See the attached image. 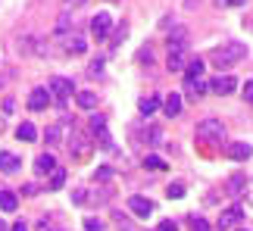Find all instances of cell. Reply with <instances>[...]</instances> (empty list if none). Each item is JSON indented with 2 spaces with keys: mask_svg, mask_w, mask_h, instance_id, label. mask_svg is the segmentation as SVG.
<instances>
[{
  "mask_svg": "<svg viewBox=\"0 0 253 231\" xmlns=\"http://www.w3.org/2000/svg\"><path fill=\"white\" fill-rule=\"evenodd\" d=\"M0 231H9V228H6V222H3V219H0Z\"/></svg>",
  "mask_w": 253,
  "mask_h": 231,
  "instance_id": "45",
  "label": "cell"
},
{
  "mask_svg": "<svg viewBox=\"0 0 253 231\" xmlns=\"http://www.w3.org/2000/svg\"><path fill=\"white\" fill-rule=\"evenodd\" d=\"M47 94H50V103H56L60 110H66V100L72 97V81L63 78V75H53L47 81Z\"/></svg>",
  "mask_w": 253,
  "mask_h": 231,
  "instance_id": "3",
  "label": "cell"
},
{
  "mask_svg": "<svg viewBox=\"0 0 253 231\" xmlns=\"http://www.w3.org/2000/svg\"><path fill=\"white\" fill-rule=\"evenodd\" d=\"M53 169H56V159L50 156V153H41V156L35 159V172H38V175H50Z\"/></svg>",
  "mask_w": 253,
  "mask_h": 231,
  "instance_id": "16",
  "label": "cell"
},
{
  "mask_svg": "<svg viewBox=\"0 0 253 231\" xmlns=\"http://www.w3.org/2000/svg\"><path fill=\"white\" fill-rule=\"evenodd\" d=\"M203 66H207V63H203L200 56H191L188 66H184V81H197L200 75H203Z\"/></svg>",
  "mask_w": 253,
  "mask_h": 231,
  "instance_id": "14",
  "label": "cell"
},
{
  "mask_svg": "<svg viewBox=\"0 0 253 231\" xmlns=\"http://www.w3.org/2000/svg\"><path fill=\"white\" fill-rule=\"evenodd\" d=\"M235 88H238V81L231 78V75H216V78L210 81V91L219 94V97H228V94H235Z\"/></svg>",
  "mask_w": 253,
  "mask_h": 231,
  "instance_id": "10",
  "label": "cell"
},
{
  "mask_svg": "<svg viewBox=\"0 0 253 231\" xmlns=\"http://www.w3.org/2000/svg\"><path fill=\"white\" fill-rule=\"evenodd\" d=\"M244 60H247V44H241V41H225L222 47L212 50V63L219 69H231V66H238Z\"/></svg>",
  "mask_w": 253,
  "mask_h": 231,
  "instance_id": "1",
  "label": "cell"
},
{
  "mask_svg": "<svg viewBox=\"0 0 253 231\" xmlns=\"http://www.w3.org/2000/svg\"><path fill=\"white\" fill-rule=\"evenodd\" d=\"M163 110H166L169 119H175V116H181V94H169L166 103H163Z\"/></svg>",
  "mask_w": 253,
  "mask_h": 231,
  "instance_id": "18",
  "label": "cell"
},
{
  "mask_svg": "<svg viewBox=\"0 0 253 231\" xmlns=\"http://www.w3.org/2000/svg\"><path fill=\"white\" fill-rule=\"evenodd\" d=\"M9 78H13V72H6L3 63H0V81H9Z\"/></svg>",
  "mask_w": 253,
  "mask_h": 231,
  "instance_id": "42",
  "label": "cell"
},
{
  "mask_svg": "<svg viewBox=\"0 0 253 231\" xmlns=\"http://www.w3.org/2000/svg\"><path fill=\"white\" fill-rule=\"evenodd\" d=\"M79 3H84V0H66V6H79Z\"/></svg>",
  "mask_w": 253,
  "mask_h": 231,
  "instance_id": "44",
  "label": "cell"
},
{
  "mask_svg": "<svg viewBox=\"0 0 253 231\" xmlns=\"http://www.w3.org/2000/svg\"><path fill=\"white\" fill-rule=\"evenodd\" d=\"M16 138L25 141V144H32V141H38V128H35L32 122H22V125L16 128Z\"/></svg>",
  "mask_w": 253,
  "mask_h": 231,
  "instance_id": "19",
  "label": "cell"
},
{
  "mask_svg": "<svg viewBox=\"0 0 253 231\" xmlns=\"http://www.w3.org/2000/svg\"><path fill=\"white\" fill-rule=\"evenodd\" d=\"M9 231H28V228H25V222H16V225L9 228Z\"/></svg>",
  "mask_w": 253,
  "mask_h": 231,
  "instance_id": "43",
  "label": "cell"
},
{
  "mask_svg": "<svg viewBox=\"0 0 253 231\" xmlns=\"http://www.w3.org/2000/svg\"><path fill=\"white\" fill-rule=\"evenodd\" d=\"M87 197H91L94 203H106V200L113 197V188H100V191H94V194H87Z\"/></svg>",
  "mask_w": 253,
  "mask_h": 231,
  "instance_id": "28",
  "label": "cell"
},
{
  "mask_svg": "<svg viewBox=\"0 0 253 231\" xmlns=\"http://www.w3.org/2000/svg\"><path fill=\"white\" fill-rule=\"evenodd\" d=\"M157 231H178V225H175L172 219H163V222L157 225Z\"/></svg>",
  "mask_w": 253,
  "mask_h": 231,
  "instance_id": "37",
  "label": "cell"
},
{
  "mask_svg": "<svg viewBox=\"0 0 253 231\" xmlns=\"http://www.w3.org/2000/svg\"><path fill=\"white\" fill-rule=\"evenodd\" d=\"M110 28H113V16L110 13H97L91 19V35L97 41H103V38H110Z\"/></svg>",
  "mask_w": 253,
  "mask_h": 231,
  "instance_id": "7",
  "label": "cell"
},
{
  "mask_svg": "<svg viewBox=\"0 0 253 231\" xmlns=\"http://www.w3.org/2000/svg\"><path fill=\"white\" fill-rule=\"evenodd\" d=\"M91 75H103V60H97V63L91 66Z\"/></svg>",
  "mask_w": 253,
  "mask_h": 231,
  "instance_id": "41",
  "label": "cell"
},
{
  "mask_svg": "<svg viewBox=\"0 0 253 231\" xmlns=\"http://www.w3.org/2000/svg\"><path fill=\"white\" fill-rule=\"evenodd\" d=\"M207 91H210V84L203 81V78H197V81H188V94H191V97H203Z\"/></svg>",
  "mask_w": 253,
  "mask_h": 231,
  "instance_id": "24",
  "label": "cell"
},
{
  "mask_svg": "<svg viewBox=\"0 0 253 231\" xmlns=\"http://www.w3.org/2000/svg\"><path fill=\"white\" fill-rule=\"evenodd\" d=\"M197 141L203 144V147H222L225 144V125H222L219 119H203L197 122Z\"/></svg>",
  "mask_w": 253,
  "mask_h": 231,
  "instance_id": "2",
  "label": "cell"
},
{
  "mask_svg": "<svg viewBox=\"0 0 253 231\" xmlns=\"http://www.w3.org/2000/svg\"><path fill=\"white\" fill-rule=\"evenodd\" d=\"M75 103H79L82 110H97V94L94 91H79L75 94Z\"/></svg>",
  "mask_w": 253,
  "mask_h": 231,
  "instance_id": "20",
  "label": "cell"
},
{
  "mask_svg": "<svg viewBox=\"0 0 253 231\" xmlns=\"http://www.w3.org/2000/svg\"><path fill=\"white\" fill-rule=\"evenodd\" d=\"M157 107H160V97H144V100L138 103V110H141L144 119H150V116L157 113Z\"/></svg>",
  "mask_w": 253,
  "mask_h": 231,
  "instance_id": "22",
  "label": "cell"
},
{
  "mask_svg": "<svg viewBox=\"0 0 253 231\" xmlns=\"http://www.w3.org/2000/svg\"><path fill=\"white\" fill-rule=\"evenodd\" d=\"M241 219H244V209H241L238 203L235 206H228V209H222V216H219V231H231V228H235L238 222H241Z\"/></svg>",
  "mask_w": 253,
  "mask_h": 231,
  "instance_id": "8",
  "label": "cell"
},
{
  "mask_svg": "<svg viewBox=\"0 0 253 231\" xmlns=\"http://www.w3.org/2000/svg\"><path fill=\"white\" fill-rule=\"evenodd\" d=\"M166 197H169V200H181V197H184V185H169V188H166Z\"/></svg>",
  "mask_w": 253,
  "mask_h": 231,
  "instance_id": "30",
  "label": "cell"
},
{
  "mask_svg": "<svg viewBox=\"0 0 253 231\" xmlns=\"http://www.w3.org/2000/svg\"><path fill=\"white\" fill-rule=\"evenodd\" d=\"M72 200H75V203H84V200H87V191H84V188L72 191Z\"/></svg>",
  "mask_w": 253,
  "mask_h": 231,
  "instance_id": "38",
  "label": "cell"
},
{
  "mask_svg": "<svg viewBox=\"0 0 253 231\" xmlns=\"http://www.w3.org/2000/svg\"><path fill=\"white\" fill-rule=\"evenodd\" d=\"M222 147H225V153H228L231 159H238V162H247L250 153H253V147H250V144H244V141H225Z\"/></svg>",
  "mask_w": 253,
  "mask_h": 231,
  "instance_id": "9",
  "label": "cell"
},
{
  "mask_svg": "<svg viewBox=\"0 0 253 231\" xmlns=\"http://www.w3.org/2000/svg\"><path fill=\"white\" fill-rule=\"evenodd\" d=\"M113 222H116V228H119V231H138V228H134V222L125 213H113Z\"/></svg>",
  "mask_w": 253,
  "mask_h": 231,
  "instance_id": "23",
  "label": "cell"
},
{
  "mask_svg": "<svg viewBox=\"0 0 253 231\" xmlns=\"http://www.w3.org/2000/svg\"><path fill=\"white\" fill-rule=\"evenodd\" d=\"M241 91H244V100H247V103H253V78H247Z\"/></svg>",
  "mask_w": 253,
  "mask_h": 231,
  "instance_id": "35",
  "label": "cell"
},
{
  "mask_svg": "<svg viewBox=\"0 0 253 231\" xmlns=\"http://www.w3.org/2000/svg\"><path fill=\"white\" fill-rule=\"evenodd\" d=\"M191 231H210V222L203 216H191Z\"/></svg>",
  "mask_w": 253,
  "mask_h": 231,
  "instance_id": "29",
  "label": "cell"
},
{
  "mask_svg": "<svg viewBox=\"0 0 253 231\" xmlns=\"http://www.w3.org/2000/svg\"><path fill=\"white\" fill-rule=\"evenodd\" d=\"M0 209H3V213H16L19 209V197L9 188H0Z\"/></svg>",
  "mask_w": 253,
  "mask_h": 231,
  "instance_id": "15",
  "label": "cell"
},
{
  "mask_svg": "<svg viewBox=\"0 0 253 231\" xmlns=\"http://www.w3.org/2000/svg\"><path fill=\"white\" fill-rule=\"evenodd\" d=\"M150 144H153V147H160V144H163V131L160 128H150V138H147Z\"/></svg>",
  "mask_w": 253,
  "mask_h": 231,
  "instance_id": "36",
  "label": "cell"
},
{
  "mask_svg": "<svg viewBox=\"0 0 253 231\" xmlns=\"http://www.w3.org/2000/svg\"><path fill=\"white\" fill-rule=\"evenodd\" d=\"M128 213H131V216H138V219H150L153 213H157V203H153L150 197L134 194V197H128Z\"/></svg>",
  "mask_w": 253,
  "mask_h": 231,
  "instance_id": "6",
  "label": "cell"
},
{
  "mask_svg": "<svg viewBox=\"0 0 253 231\" xmlns=\"http://www.w3.org/2000/svg\"><path fill=\"white\" fill-rule=\"evenodd\" d=\"M97 144H100L103 150H116V147H113V134L106 131V128H97Z\"/></svg>",
  "mask_w": 253,
  "mask_h": 231,
  "instance_id": "26",
  "label": "cell"
},
{
  "mask_svg": "<svg viewBox=\"0 0 253 231\" xmlns=\"http://www.w3.org/2000/svg\"><path fill=\"white\" fill-rule=\"evenodd\" d=\"M0 128H3V122H0Z\"/></svg>",
  "mask_w": 253,
  "mask_h": 231,
  "instance_id": "46",
  "label": "cell"
},
{
  "mask_svg": "<svg viewBox=\"0 0 253 231\" xmlns=\"http://www.w3.org/2000/svg\"><path fill=\"white\" fill-rule=\"evenodd\" d=\"M84 231H103V222H100V219H94V216H87L84 219Z\"/></svg>",
  "mask_w": 253,
  "mask_h": 231,
  "instance_id": "32",
  "label": "cell"
},
{
  "mask_svg": "<svg viewBox=\"0 0 253 231\" xmlns=\"http://www.w3.org/2000/svg\"><path fill=\"white\" fill-rule=\"evenodd\" d=\"M169 44H188V28H184V25L172 28V32H169Z\"/></svg>",
  "mask_w": 253,
  "mask_h": 231,
  "instance_id": "25",
  "label": "cell"
},
{
  "mask_svg": "<svg viewBox=\"0 0 253 231\" xmlns=\"http://www.w3.org/2000/svg\"><path fill=\"white\" fill-rule=\"evenodd\" d=\"M84 38H72V41H69V53H84Z\"/></svg>",
  "mask_w": 253,
  "mask_h": 231,
  "instance_id": "31",
  "label": "cell"
},
{
  "mask_svg": "<svg viewBox=\"0 0 253 231\" xmlns=\"http://www.w3.org/2000/svg\"><path fill=\"white\" fill-rule=\"evenodd\" d=\"M150 60H153V50H150V47H141V50H138V63L150 66Z\"/></svg>",
  "mask_w": 253,
  "mask_h": 231,
  "instance_id": "33",
  "label": "cell"
},
{
  "mask_svg": "<svg viewBox=\"0 0 253 231\" xmlns=\"http://www.w3.org/2000/svg\"><path fill=\"white\" fill-rule=\"evenodd\" d=\"M244 191H247V175H241V172H238V175L228 178V194L231 197H241Z\"/></svg>",
  "mask_w": 253,
  "mask_h": 231,
  "instance_id": "17",
  "label": "cell"
},
{
  "mask_svg": "<svg viewBox=\"0 0 253 231\" xmlns=\"http://www.w3.org/2000/svg\"><path fill=\"white\" fill-rule=\"evenodd\" d=\"M63 185H66V172L56 166L53 172H50V181H47V191H63Z\"/></svg>",
  "mask_w": 253,
  "mask_h": 231,
  "instance_id": "21",
  "label": "cell"
},
{
  "mask_svg": "<svg viewBox=\"0 0 253 231\" xmlns=\"http://www.w3.org/2000/svg\"><path fill=\"white\" fill-rule=\"evenodd\" d=\"M113 178V169L110 166H100V169H97V181H110Z\"/></svg>",
  "mask_w": 253,
  "mask_h": 231,
  "instance_id": "34",
  "label": "cell"
},
{
  "mask_svg": "<svg viewBox=\"0 0 253 231\" xmlns=\"http://www.w3.org/2000/svg\"><path fill=\"white\" fill-rule=\"evenodd\" d=\"M47 103H50V94H47V88H32V94H28V110L41 113V110H47Z\"/></svg>",
  "mask_w": 253,
  "mask_h": 231,
  "instance_id": "11",
  "label": "cell"
},
{
  "mask_svg": "<svg viewBox=\"0 0 253 231\" xmlns=\"http://www.w3.org/2000/svg\"><path fill=\"white\" fill-rule=\"evenodd\" d=\"M191 53H188V44H169V56H166V69L169 72H184Z\"/></svg>",
  "mask_w": 253,
  "mask_h": 231,
  "instance_id": "4",
  "label": "cell"
},
{
  "mask_svg": "<svg viewBox=\"0 0 253 231\" xmlns=\"http://www.w3.org/2000/svg\"><path fill=\"white\" fill-rule=\"evenodd\" d=\"M66 128H69V119H63L60 125H47V131H44V141L50 144V147H56V144H63V134Z\"/></svg>",
  "mask_w": 253,
  "mask_h": 231,
  "instance_id": "12",
  "label": "cell"
},
{
  "mask_svg": "<svg viewBox=\"0 0 253 231\" xmlns=\"http://www.w3.org/2000/svg\"><path fill=\"white\" fill-rule=\"evenodd\" d=\"M216 3H219V6H244L247 0H216Z\"/></svg>",
  "mask_w": 253,
  "mask_h": 231,
  "instance_id": "39",
  "label": "cell"
},
{
  "mask_svg": "<svg viewBox=\"0 0 253 231\" xmlns=\"http://www.w3.org/2000/svg\"><path fill=\"white\" fill-rule=\"evenodd\" d=\"M22 194L25 197H35L38 194V185H22Z\"/></svg>",
  "mask_w": 253,
  "mask_h": 231,
  "instance_id": "40",
  "label": "cell"
},
{
  "mask_svg": "<svg viewBox=\"0 0 253 231\" xmlns=\"http://www.w3.org/2000/svg\"><path fill=\"white\" fill-rule=\"evenodd\" d=\"M238 231H244V228H238Z\"/></svg>",
  "mask_w": 253,
  "mask_h": 231,
  "instance_id": "47",
  "label": "cell"
},
{
  "mask_svg": "<svg viewBox=\"0 0 253 231\" xmlns=\"http://www.w3.org/2000/svg\"><path fill=\"white\" fill-rule=\"evenodd\" d=\"M144 169H150V172H163V169H166V162H163L160 156H153V153H150V156L144 159Z\"/></svg>",
  "mask_w": 253,
  "mask_h": 231,
  "instance_id": "27",
  "label": "cell"
},
{
  "mask_svg": "<svg viewBox=\"0 0 253 231\" xmlns=\"http://www.w3.org/2000/svg\"><path fill=\"white\" fill-rule=\"evenodd\" d=\"M22 169V159L16 156V153H0V172H3V175H16V172Z\"/></svg>",
  "mask_w": 253,
  "mask_h": 231,
  "instance_id": "13",
  "label": "cell"
},
{
  "mask_svg": "<svg viewBox=\"0 0 253 231\" xmlns=\"http://www.w3.org/2000/svg\"><path fill=\"white\" fill-rule=\"evenodd\" d=\"M91 150H94V138H87V134L75 131V134H72V141H69V153H72V159H87V156H91Z\"/></svg>",
  "mask_w": 253,
  "mask_h": 231,
  "instance_id": "5",
  "label": "cell"
}]
</instances>
